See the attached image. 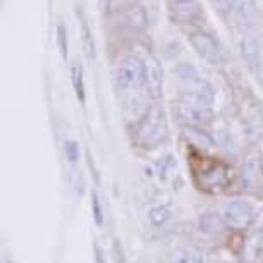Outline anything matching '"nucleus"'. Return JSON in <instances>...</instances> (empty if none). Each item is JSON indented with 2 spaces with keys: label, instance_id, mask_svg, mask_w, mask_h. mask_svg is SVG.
Wrapping results in <instances>:
<instances>
[{
  "label": "nucleus",
  "instance_id": "nucleus-1",
  "mask_svg": "<svg viewBox=\"0 0 263 263\" xmlns=\"http://www.w3.org/2000/svg\"><path fill=\"white\" fill-rule=\"evenodd\" d=\"M165 116L163 110L158 107H153L150 112L146 114L145 121L141 122L140 129H138V141L143 146L153 148L158 145L163 138H165Z\"/></svg>",
  "mask_w": 263,
  "mask_h": 263
},
{
  "label": "nucleus",
  "instance_id": "nucleus-2",
  "mask_svg": "<svg viewBox=\"0 0 263 263\" xmlns=\"http://www.w3.org/2000/svg\"><path fill=\"white\" fill-rule=\"evenodd\" d=\"M220 217L224 220V224L231 229L241 231L246 229L253 224V217H255V210H253L251 203L246 200H241V198H236V200L227 201L224 206H222Z\"/></svg>",
  "mask_w": 263,
  "mask_h": 263
},
{
  "label": "nucleus",
  "instance_id": "nucleus-3",
  "mask_svg": "<svg viewBox=\"0 0 263 263\" xmlns=\"http://www.w3.org/2000/svg\"><path fill=\"white\" fill-rule=\"evenodd\" d=\"M117 81L122 88H138L145 83V67L136 59H126L119 67Z\"/></svg>",
  "mask_w": 263,
  "mask_h": 263
},
{
  "label": "nucleus",
  "instance_id": "nucleus-4",
  "mask_svg": "<svg viewBox=\"0 0 263 263\" xmlns=\"http://www.w3.org/2000/svg\"><path fill=\"white\" fill-rule=\"evenodd\" d=\"M201 179H203L201 190H210V191L224 190V186L229 182V168L222 165V163H212L210 168L201 174Z\"/></svg>",
  "mask_w": 263,
  "mask_h": 263
},
{
  "label": "nucleus",
  "instance_id": "nucleus-5",
  "mask_svg": "<svg viewBox=\"0 0 263 263\" xmlns=\"http://www.w3.org/2000/svg\"><path fill=\"white\" fill-rule=\"evenodd\" d=\"M145 83L150 90V95L152 97H158L160 95V90H162V72H160V67L157 66L155 61H150L146 64L145 67Z\"/></svg>",
  "mask_w": 263,
  "mask_h": 263
},
{
  "label": "nucleus",
  "instance_id": "nucleus-6",
  "mask_svg": "<svg viewBox=\"0 0 263 263\" xmlns=\"http://www.w3.org/2000/svg\"><path fill=\"white\" fill-rule=\"evenodd\" d=\"M224 226L226 224L222 220V217H217L213 213H205V215L198 218V227L205 234H218V232H222V229H224Z\"/></svg>",
  "mask_w": 263,
  "mask_h": 263
},
{
  "label": "nucleus",
  "instance_id": "nucleus-7",
  "mask_svg": "<svg viewBox=\"0 0 263 263\" xmlns=\"http://www.w3.org/2000/svg\"><path fill=\"white\" fill-rule=\"evenodd\" d=\"M71 79H72V86L76 91L78 100L84 103L86 102V88H84V79H83V67L78 62L72 64L71 67Z\"/></svg>",
  "mask_w": 263,
  "mask_h": 263
},
{
  "label": "nucleus",
  "instance_id": "nucleus-8",
  "mask_svg": "<svg viewBox=\"0 0 263 263\" xmlns=\"http://www.w3.org/2000/svg\"><path fill=\"white\" fill-rule=\"evenodd\" d=\"M261 163L255 160V158H248L245 162V165H242V181H245V184L250 187L256 184V179H258V167H260Z\"/></svg>",
  "mask_w": 263,
  "mask_h": 263
},
{
  "label": "nucleus",
  "instance_id": "nucleus-9",
  "mask_svg": "<svg viewBox=\"0 0 263 263\" xmlns=\"http://www.w3.org/2000/svg\"><path fill=\"white\" fill-rule=\"evenodd\" d=\"M148 215H150V220H152L153 226L160 227V226L167 224V222L171 220L172 212L168 210V206H165V205H155V206L150 208V213H148Z\"/></svg>",
  "mask_w": 263,
  "mask_h": 263
},
{
  "label": "nucleus",
  "instance_id": "nucleus-10",
  "mask_svg": "<svg viewBox=\"0 0 263 263\" xmlns=\"http://www.w3.org/2000/svg\"><path fill=\"white\" fill-rule=\"evenodd\" d=\"M91 212H93V220L98 227L103 226V220H105V215H103V208H102V201L100 196H98L97 191L91 193Z\"/></svg>",
  "mask_w": 263,
  "mask_h": 263
},
{
  "label": "nucleus",
  "instance_id": "nucleus-11",
  "mask_svg": "<svg viewBox=\"0 0 263 263\" xmlns=\"http://www.w3.org/2000/svg\"><path fill=\"white\" fill-rule=\"evenodd\" d=\"M83 43H84V52L90 61L95 59V43L91 40V34H90V29H88V24L83 23Z\"/></svg>",
  "mask_w": 263,
  "mask_h": 263
},
{
  "label": "nucleus",
  "instance_id": "nucleus-12",
  "mask_svg": "<svg viewBox=\"0 0 263 263\" xmlns=\"http://www.w3.org/2000/svg\"><path fill=\"white\" fill-rule=\"evenodd\" d=\"M64 152H66L67 160L71 163H76L79 160V145L76 141L67 140L66 143H64Z\"/></svg>",
  "mask_w": 263,
  "mask_h": 263
},
{
  "label": "nucleus",
  "instance_id": "nucleus-13",
  "mask_svg": "<svg viewBox=\"0 0 263 263\" xmlns=\"http://www.w3.org/2000/svg\"><path fill=\"white\" fill-rule=\"evenodd\" d=\"M112 250H114V260H116V263H127L126 253H124V248L121 242H119V239H114Z\"/></svg>",
  "mask_w": 263,
  "mask_h": 263
},
{
  "label": "nucleus",
  "instance_id": "nucleus-14",
  "mask_svg": "<svg viewBox=\"0 0 263 263\" xmlns=\"http://www.w3.org/2000/svg\"><path fill=\"white\" fill-rule=\"evenodd\" d=\"M171 263H193V256L184 250H177L171 258Z\"/></svg>",
  "mask_w": 263,
  "mask_h": 263
},
{
  "label": "nucleus",
  "instance_id": "nucleus-15",
  "mask_svg": "<svg viewBox=\"0 0 263 263\" xmlns=\"http://www.w3.org/2000/svg\"><path fill=\"white\" fill-rule=\"evenodd\" d=\"M251 227H253V232H256V234H263V206L258 212H255Z\"/></svg>",
  "mask_w": 263,
  "mask_h": 263
},
{
  "label": "nucleus",
  "instance_id": "nucleus-16",
  "mask_svg": "<svg viewBox=\"0 0 263 263\" xmlns=\"http://www.w3.org/2000/svg\"><path fill=\"white\" fill-rule=\"evenodd\" d=\"M59 47H61L62 57L67 55V42H66V34H64V28L59 26Z\"/></svg>",
  "mask_w": 263,
  "mask_h": 263
},
{
  "label": "nucleus",
  "instance_id": "nucleus-17",
  "mask_svg": "<svg viewBox=\"0 0 263 263\" xmlns=\"http://www.w3.org/2000/svg\"><path fill=\"white\" fill-rule=\"evenodd\" d=\"M93 255H95V263H105V258H103V251L98 242L93 245Z\"/></svg>",
  "mask_w": 263,
  "mask_h": 263
},
{
  "label": "nucleus",
  "instance_id": "nucleus-18",
  "mask_svg": "<svg viewBox=\"0 0 263 263\" xmlns=\"http://www.w3.org/2000/svg\"><path fill=\"white\" fill-rule=\"evenodd\" d=\"M261 172H263V160H261Z\"/></svg>",
  "mask_w": 263,
  "mask_h": 263
},
{
  "label": "nucleus",
  "instance_id": "nucleus-19",
  "mask_svg": "<svg viewBox=\"0 0 263 263\" xmlns=\"http://www.w3.org/2000/svg\"><path fill=\"white\" fill-rule=\"evenodd\" d=\"M6 263H12V261H6Z\"/></svg>",
  "mask_w": 263,
  "mask_h": 263
}]
</instances>
